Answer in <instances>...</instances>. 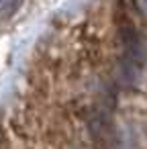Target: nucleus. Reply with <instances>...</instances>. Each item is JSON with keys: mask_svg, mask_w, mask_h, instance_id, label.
<instances>
[{"mask_svg": "<svg viewBox=\"0 0 147 149\" xmlns=\"http://www.w3.org/2000/svg\"><path fill=\"white\" fill-rule=\"evenodd\" d=\"M21 6V0H0V19H8Z\"/></svg>", "mask_w": 147, "mask_h": 149, "instance_id": "1", "label": "nucleus"}, {"mask_svg": "<svg viewBox=\"0 0 147 149\" xmlns=\"http://www.w3.org/2000/svg\"><path fill=\"white\" fill-rule=\"evenodd\" d=\"M141 8H143V13L147 15V0H141Z\"/></svg>", "mask_w": 147, "mask_h": 149, "instance_id": "2", "label": "nucleus"}]
</instances>
